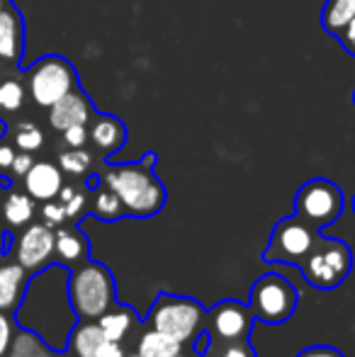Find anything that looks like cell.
I'll use <instances>...</instances> for the list:
<instances>
[{
    "label": "cell",
    "instance_id": "obj_1",
    "mask_svg": "<svg viewBox=\"0 0 355 357\" xmlns=\"http://www.w3.org/2000/svg\"><path fill=\"white\" fill-rule=\"evenodd\" d=\"M68 278L71 268L47 265L27 280V289L15 309L20 328L37 333L54 353H66L68 335L78 324V316L68 299Z\"/></svg>",
    "mask_w": 355,
    "mask_h": 357
},
{
    "label": "cell",
    "instance_id": "obj_2",
    "mask_svg": "<svg viewBox=\"0 0 355 357\" xmlns=\"http://www.w3.org/2000/svg\"><path fill=\"white\" fill-rule=\"evenodd\" d=\"M153 165H156V153L149 151L139 160L107 165L100 173V183L107 185L122 202L124 216L151 219L166 207L168 192L153 173Z\"/></svg>",
    "mask_w": 355,
    "mask_h": 357
},
{
    "label": "cell",
    "instance_id": "obj_3",
    "mask_svg": "<svg viewBox=\"0 0 355 357\" xmlns=\"http://www.w3.org/2000/svg\"><path fill=\"white\" fill-rule=\"evenodd\" d=\"M68 299L78 321H98L105 311L117 304V287H114L112 273L95 260H83L81 265L71 268Z\"/></svg>",
    "mask_w": 355,
    "mask_h": 357
},
{
    "label": "cell",
    "instance_id": "obj_4",
    "mask_svg": "<svg viewBox=\"0 0 355 357\" xmlns=\"http://www.w3.org/2000/svg\"><path fill=\"white\" fill-rule=\"evenodd\" d=\"M299 270L314 289H336L351 275L353 253L346 241L326 238V236L319 234L307 258L299 263Z\"/></svg>",
    "mask_w": 355,
    "mask_h": 357
},
{
    "label": "cell",
    "instance_id": "obj_5",
    "mask_svg": "<svg viewBox=\"0 0 355 357\" xmlns=\"http://www.w3.org/2000/svg\"><path fill=\"white\" fill-rule=\"evenodd\" d=\"M204 319H207V311L197 299L161 291L151 304L146 324L180 343H190L197 335V331H202Z\"/></svg>",
    "mask_w": 355,
    "mask_h": 357
},
{
    "label": "cell",
    "instance_id": "obj_6",
    "mask_svg": "<svg viewBox=\"0 0 355 357\" xmlns=\"http://www.w3.org/2000/svg\"><path fill=\"white\" fill-rule=\"evenodd\" d=\"M299 294L294 284H289L287 278L278 273H266L258 278L248 294V309L253 319L266 326H280L292 319L297 309Z\"/></svg>",
    "mask_w": 355,
    "mask_h": 357
},
{
    "label": "cell",
    "instance_id": "obj_7",
    "mask_svg": "<svg viewBox=\"0 0 355 357\" xmlns=\"http://www.w3.org/2000/svg\"><path fill=\"white\" fill-rule=\"evenodd\" d=\"M24 80H27L24 85H27L32 102L44 109H49L66 93L78 88V73L73 63L63 56H56V54L42 56L34 66H29Z\"/></svg>",
    "mask_w": 355,
    "mask_h": 357
},
{
    "label": "cell",
    "instance_id": "obj_8",
    "mask_svg": "<svg viewBox=\"0 0 355 357\" xmlns=\"http://www.w3.org/2000/svg\"><path fill=\"white\" fill-rule=\"evenodd\" d=\"M319 238V229L302 219V216L292 214L285 216L275 224L270 241L263 250V260L266 263H282L289 268H299L307 253L312 250L314 241Z\"/></svg>",
    "mask_w": 355,
    "mask_h": 357
},
{
    "label": "cell",
    "instance_id": "obj_9",
    "mask_svg": "<svg viewBox=\"0 0 355 357\" xmlns=\"http://www.w3.org/2000/svg\"><path fill=\"white\" fill-rule=\"evenodd\" d=\"M346 199L336 183L326 178H312L294 195V214L302 216L314 229H326L343 214Z\"/></svg>",
    "mask_w": 355,
    "mask_h": 357
},
{
    "label": "cell",
    "instance_id": "obj_10",
    "mask_svg": "<svg viewBox=\"0 0 355 357\" xmlns=\"http://www.w3.org/2000/svg\"><path fill=\"white\" fill-rule=\"evenodd\" d=\"M209 335L212 340H248L253 331V314L248 304H241L236 299H224L207 311Z\"/></svg>",
    "mask_w": 355,
    "mask_h": 357
},
{
    "label": "cell",
    "instance_id": "obj_11",
    "mask_svg": "<svg viewBox=\"0 0 355 357\" xmlns=\"http://www.w3.org/2000/svg\"><path fill=\"white\" fill-rule=\"evenodd\" d=\"M15 258L29 275L39 273L54 260V229L47 224H32L15 241Z\"/></svg>",
    "mask_w": 355,
    "mask_h": 357
},
{
    "label": "cell",
    "instance_id": "obj_12",
    "mask_svg": "<svg viewBox=\"0 0 355 357\" xmlns=\"http://www.w3.org/2000/svg\"><path fill=\"white\" fill-rule=\"evenodd\" d=\"M95 117L93 100L88 98L86 90L78 85L71 93L63 95L59 102H54L49 107V124L56 132H63L68 127H76V124H88Z\"/></svg>",
    "mask_w": 355,
    "mask_h": 357
},
{
    "label": "cell",
    "instance_id": "obj_13",
    "mask_svg": "<svg viewBox=\"0 0 355 357\" xmlns=\"http://www.w3.org/2000/svg\"><path fill=\"white\" fill-rule=\"evenodd\" d=\"M24 192L34 199V202H49L56 199L63 188V173L56 163L49 160H34L32 168L24 175Z\"/></svg>",
    "mask_w": 355,
    "mask_h": 357
},
{
    "label": "cell",
    "instance_id": "obj_14",
    "mask_svg": "<svg viewBox=\"0 0 355 357\" xmlns=\"http://www.w3.org/2000/svg\"><path fill=\"white\" fill-rule=\"evenodd\" d=\"M88 142L105 155H114L124 144H127V127L114 114H98L88 122Z\"/></svg>",
    "mask_w": 355,
    "mask_h": 357
},
{
    "label": "cell",
    "instance_id": "obj_15",
    "mask_svg": "<svg viewBox=\"0 0 355 357\" xmlns=\"http://www.w3.org/2000/svg\"><path fill=\"white\" fill-rule=\"evenodd\" d=\"M90 241L78 226H59L54 231V255L66 268H76L88 260Z\"/></svg>",
    "mask_w": 355,
    "mask_h": 357
},
{
    "label": "cell",
    "instance_id": "obj_16",
    "mask_svg": "<svg viewBox=\"0 0 355 357\" xmlns=\"http://www.w3.org/2000/svg\"><path fill=\"white\" fill-rule=\"evenodd\" d=\"M24 52V24L22 15L8 5L0 13V61L17 63Z\"/></svg>",
    "mask_w": 355,
    "mask_h": 357
},
{
    "label": "cell",
    "instance_id": "obj_17",
    "mask_svg": "<svg viewBox=\"0 0 355 357\" xmlns=\"http://www.w3.org/2000/svg\"><path fill=\"white\" fill-rule=\"evenodd\" d=\"M29 273L22 265L15 260V263L0 265V311H15L20 306L27 289Z\"/></svg>",
    "mask_w": 355,
    "mask_h": 357
},
{
    "label": "cell",
    "instance_id": "obj_18",
    "mask_svg": "<svg viewBox=\"0 0 355 357\" xmlns=\"http://www.w3.org/2000/svg\"><path fill=\"white\" fill-rule=\"evenodd\" d=\"M137 324H139V316L134 314L132 306H124V304H114L112 309L105 311L98 319V326L103 328L105 338L114 340V343L127 340L129 333L137 328Z\"/></svg>",
    "mask_w": 355,
    "mask_h": 357
},
{
    "label": "cell",
    "instance_id": "obj_19",
    "mask_svg": "<svg viewBox=\"0 0 355 357\" xmlns=\"http://www.w3.org/2000/svg\"><path fill=\"white\" fill-rule=\"evenodd\" d=\"M105 340L107 338H105L98 321H78L68 335V348L73 350L76 357H98Z\"/></svg>",
    "mask_w": 355,
    "mask_h": 357
},
{
    "label": "cell",
    "instance_id": "obj_20",
    "mask_svg": "<svg viewBox=\"0 0 355 357\" xmlns=\"http://www.w3.org/2000/svg\"><path fill=\"white\" fill-rule=\"evenodd\" d=\"M183 350V343L171 335L161 333L156 328H149L146 333H142L137 343V353L142 357H173Z\"/></svg>",
    "mask_w": 355,
    "mask_h": 357
},
{
    "label": "cell",
    "instance_id": "obj_21",
    "mask_svg": "<svg viewBox=\"0 0 355 357\" xmlns=\"http://www.w3.org/2000/svg\"><path fill=\"white\" fill-rule=\"evenodd\" d=\"M34 199L27 192H17V190H10L8 197L3 202V219L8 226H24L34 219Z\"/></svg>",
    "mask_w": 355,
    "mask_h": 357
},
{
    "label": "cell",
    "instance_id": "obj_22",
    "mask_svg": "<svg viewBox=\"0 0 355 357\" xmlns=\"http://www.w3.org/2000/svg\"><path fill=\"white\" fill-rule=\"evenodd\" d=\"M353 17H355V0H326L322 10V27L331 37H338V32Z\"/></svg>",
    "mask_w": 355,
    "mask_h": 357
},
{
    "label": "cell",
    "instance_id": "obj_23",
    "mask_svg": "<svg viewBox=\"0 0 355 357\" xmlns=\"http://www.w3.org/2000/svg\"><path fill=\"white\" fill-rule=\"evenodd\" d=\"M90 212H93V216H98L100 221H117L124 216V207L117 195L107 185L100 183L98 188H93V207H90Z\"/></svg>",
    "mask_w": 355,
    "mask_h": 357
},
{
    "label": "cell",
    "instance_id": "obj_24",
    "mask_svg": "<svg viewBox=\"0 0 355 357\" xmlns=\"http://www.w3.org/2000/svg\"><path fill=\"white\" fill-rule=\"evenodd\" d=\"M54 350L39 338L37 333L32 331H15V338H13V345H10V353L8 357H52Z\"/></svg>",
    "mask_w": 355,
    "mask_h": 357
},
{
    "label": "cell",
    "instance_id": "obj_25",
    "mask_svg": "<svg viewBox=\"0 0 355 357\" xmlns=\"http://www.w3.org/2000/svg\"><path fill=\"white\" fill-rule=\"evenodd\" d=\"M27 85L17 78L0 80V114H15L24 107Z\"/></svg>",
    "mask_w": 355,
    "mask_h": 357
},
{
    "label": "cell",
    "instance_id": "obj_26",
    "mask_svg": "<svg viewBox=\"0 0 355 357\" xmlns=\"http://www.w3.org/2000/svg\"><path fill=\"white\" fill-rule=\"evenodd\" d=\"M10 142L15 144L17 151L34 153L44 146V132L34 122H17L10 132Z\"/></svg>",
    "mask_w": 355,
    "mask_h": 357
},
{
    "label": "cell",
    "instance_id": "obj_27",
    "mask_svg": "<svg viewBox=\"0 0 355 357\" xmlns=\"http://www.w3.org/2000/svg\"><path fill=\"white\" fill-rule=\"evenodd\" d=\"M59 168H61V173L73 175V178L90 175V170H93V153L86 149H68L63 153H59Z\"/></svg>",
    "mask_w": 355,
    "mask_h": 357
},
{
    "label": "cell",
    "instance_id": "obj_28",
    "mask_svg": "<svg viewBox=\"0 0 355 357\" xmlns=\"http://www.w3.org/2000/svg\"><path fill=\"white\" fill-rule=\"evenodd\" d=\"M204 357H256V348L248 340H209Z\"/></svg>",
    "mask_w": 355,
    "mask_h": 357
},
{
    "label": "cell",
    "instance_id": "obj_29",
    "mask_svg": "<svg viewBox=\"0 0 355 357\" xmlns=\"http://www.w3.org/2000/svg\"><path fill=\"white\" fill-rule=\"evenodd\" d=\"M59 202H63L66 207V219H78L83 214V209L88 207V197L86 192L71 188V185H63L61 192H59Z\"/></svg>",
    "mask_w": 355,
    "mask_h": 357
},
{
    "label": "cell",
    "instance_id": "obj_30",
    "mask_svg": "<svg viewBox=\"0 0 355 357\" xmlns=\"http://www.w3.org/2000/svg\"><path fill=\"white\" fill-rule=\"evenodd\" d=\"M15 155H17L15 144L8 142V137L0 139V185H3V188H10V185H13V180L8 178V173H10V165H13Z\"/></svg>",
    "mask_w": 355,
    "mask_h": 357
},
{
    "label": "cell",
    "instance_id": "obj_31",
    "mask_svg": "<svg viewBox=\"0 0 355 357\" xmlns=\"http://www.w3.org/2000/svg\"><path fill=\"white\" fill-rule=\"evenodd\" d=\"M13 338H15V321L10 319L8 311H0V357H8Z\"/></svg>",
    "mask_w": 355,
    "mask_h": 357
},
{
    "label": "cell",
    "instance_id": "obj_32",
    "mask_svg": "<svg viewBox=\"0 0 355 357\" xmlns=\"http://www.w3.org/2000/svg\"><path fill=\"white\" fill-rule=\"evenodd\" d=\"M42 216H44V224L47 226H61L63 221H66V207H63V202H54V199H49V202H44L42 207Z\"/></svg>",
    "mask_w": 355,
    "mask_h": 357
},
{
    "label": "cell",
    "instance_id": "obj_33",
    "mask_svg": "<svg viewBox=\"0 0 355 357\" xmlns=\"http://www.w3.org/2000/svg\"><path fill=\"white\" fill-rule=\"evenodd\" d=\"M61 142L68 149H83L88 144V124H76V127H68L61 132Z\"/></svg>",
    "mask_w": 355,
    "mask_h": 357
},
{
    "label": "cell",
    "instance_id": "obj_34",
    "mask_svg": "<svg viewBox=\"0 0 355 357\" xmlns=\"http://www.w3.org/2000/svg\"><path fill=\"white\" fill-rule=\"evenodd\" d=\"M32 163H34L32 153H27V151H17V155H15L13 165H10L8 178H10V180H20V178H24V175H27V170L32 168Z\"/></svg>",
    "mask_w": 355,
    "mask_h": 357
},
{
    "label": "cell",
    "instance_id": "obj_35",
    "mask_svg": "<svg viewBox=\"0 0 355 357\" xmlns=\"http://www.w3.org/2000/svg\"><path fill=\"white\" fill-rule=\"evenodd\" d=\"M294 357H346L338 348L331 345H312V348H304L302 353H297Z\"/></svg>",
    "mask_w": 355,
    "mask_h": 357
},
{
    "label": "cell",
    "instance_id": "obj_36",
    "mask_svg": "<svg viewBox=\"0 0 355 357\" xmlns=\"http://www.w3.org/2000/svg\"><path fill=\"white\" fill-rule=\"evenodd\" d=\"M338 42H341V47L346 49L351 56H355V17L351 20V22L346 24V27L338 32Z\"/></svg>",
    "mask_w": 355,
    "mask_h": 357
},
{
    "label": "cell",
    "instance_id": "obj_37",
    "mask_svg": "<svg viewBox=\"0 0 355 357\" xmlns=\"http://www.w3.org/2000/svg\"><path fill=\"white\" fill-rule=\"evenodd\" d=\"M98 357H127L124 355L122 343H114V340H105L103 348H100Z\"/></svg>",
    "mask_w": 355,
    "mask_h": 357
},
{
    "label": "cell",
    "instance_id": "obj_38",
    "mask_svg": "<svg viewBox=\"0 0 355 357\" xmlns=\"http://www.w3.org/2000/svg\"><path fill=\"white\" fill-rule=\"evenodd\" d=\"M8 243H10V236L8 234H0V253H5V250H8V248H5Z\"/></svg>",
    "mask_w": 355,
    "mask_h": 357
},
{
    "label": "cell",
    "instance_id": "obj_39",
    "mask_svg": "<svg viewBox=\"0 0 355 357\" xmlns=\"http://www.w3.org/2000/svg\"><path fill=\"white\" fill-rule=\"evenodd\" d=\"M173 357H202V355H197L195 350H180V353H176Z\"/></svg>",
    "mask_w": 355,
    "mask_h": 357
},
{
    "label": "cell",
    "instance_id": "obj_40",
    "mask_svg": "<svg viewBox=\"0 0 355 357\" xmlns=\"http://www.w3.org/2000/svg\"><path fill=\"white\" fill-rule=\"evenodd\" d=\"M8 5H10V0H0V13H3V10L8 8Z\"/></svg>",
    "mask_w": 355,
    "mask_h": 357
},
{
    "label": "cell",
    "instance_id": "obj_41",
    "mask_svg": "<svg viewBox=\"0 0 355 357\" xmlns=\"http://www.w3.org/2000/svg\"><path fill=\"white\" fill-rule=\"evenodd\" d=\"M52 357H68V355H63V353H54Z\"/></svg>",
    "mask_w": 355,
    "mask_h": 357
},
{
    "label": "cell",
    "instance_id": "obj_42",
    "mask_svg": "<svg viewBox=\"0 0 355 357\" xmlns=\"http://www.w3.org/2000/svg\"><path fill=\"white\" fill-rule=\"evenodd\" d=\"M127 357H142V355H139V353H134V355H127Z\"/></svg>",
    "mask_w": 355,
    "mask_h": 357
},
{
    "label": "cell",
    "instance_id": "obj_43",
    "mask_svg": "<svg viewBox=\"0 0 355 357\" xmlns=\"http://www.w3.org/2000/svg\"><path fill=\"white\" fill-rule=\"evenodd\" d=\"M353 214H355V195H353Z\"/></svg>",
    "mask_w": 355,
    "mask_h": 357
},
{
    "label": "cell",
    "instance_id": "obj_44",
    "mask_svg": "<svg viewBox=\"0 0 355 357\" xmlns=\"http://www.w3.org/2000/svg\"><path fill=\"white\" fill-rule=\"evenodd\" d=\"M353 105H355V93H353Z\"/></svg>",
    "mask_w": 355,
    "mask_h": 357
}]
</instances>
